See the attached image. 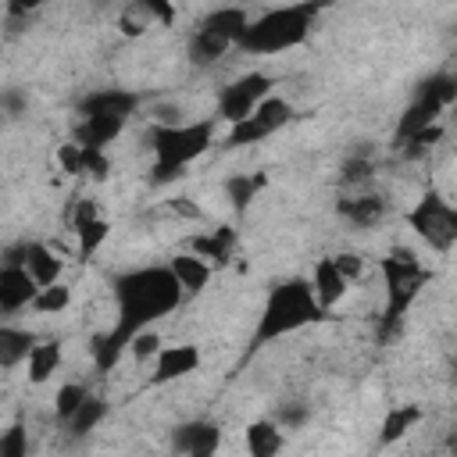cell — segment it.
I'll use <instances>...</instances> for the list:
<instances>
[{
    "label": "cell",
    "mask_w": 457,
    "mask_h": 457,
    "mask_svg": "<svg viewBox=\"0 0 457 457\" xmlns=\"http://www.w3.org/2000/svg\"><path fill=\"white\" fill-rule=\"evenodd\" d=\"M61 357H64V350H61L57 339H36L32 350H29V357H25L29 382L32 386H43L46 378H54V371L61 368Z\"/></svg>",
    "instance_id": "cell-15"
},
{
    "label": "cell",
    "mask_w": 457,
    "mask_h": 457,
    "mask_svg": "<svg viewBox=\"0 0 457 457\" xmlns=\"http://www.w3.org/2000/svg\"><path fill=\"white\" fill-rule=\"evenodd\" d=\"M182 453H214L218 450V428L211 425H189L186 428V439L179 443Z\"/></svg>",
    "instance_id": "cell-21"
},
{
    "label": "cell",
    "mask_w": 457,
    "mask_h": 457,
    "mask_svg": "<svg viewBox=\"0 0 457 457\" xmlns=\"http://www.w3.org/2000/svg\"><path fill=\"white\" fill-rule=\"evenodd\" d=\"M325 0H303V4H282V7H268L264 14L250 18L243 36H239V50L246 54H286L293 46H300L311 36V25L318 18Z\"/></svg>",
    "instance_id": "cell-3"
},
{
    "label": "cell",
    "mask_w": 457,
    "mask_h": 457,
    "mask_svg": "<svg viewBox=\"0 0 457 457\" xmlns=\"http://www.w3.org/2000/svg\"><path fill=\"white\" fill-rule=\"evenodd\" d=\"M286 121H289V104H286V100H278V96L271 93V96H264V100H261V107H257L250 118H243V121L228 125V136H225V139H228L232 146L257 143V139H268L271 132H278Z\"/></svg>",
    "instance_id": "cell-8"
},
{
    "label": "cell",
    "mask_w": 457,
    "mask_h": 457,
    "mask_svg": "<svg viewBox=\"0 0 457 457\" xmlns=\"http://www.w3.org/2000/svg\"><path fill=\"white\" fill-rule=\"evenodd\" d=\"M71 232H75V239H79V253H82V257H93V253L107 243L111 225H107V218H104V214H96V218L82 221V225H79V228H71Z\"/></svg>",
    "instance_id": "cell-18"
},
{
    "label": "cell",
    "mask_w": 457,
    "mask_h": 457,
    "mask_svg": "<svg viewBox=\"0 0 457 457\" xmlns=\"http://www.w3.org/2000/svg\"><path fill=\"white\" fill-rule=\"evenodd\" d=\"M328 311L321 307V300L314 296L311 278H286L275 282L264 296V307L257 314L253 325V346H268L282 336H296L311 325H318Z\"/></svg>",
    "instance_id": "cell-2"
},
{
    "label": "cell",
    "mask_w": 457,
    "mask_h": 457,
    "mask_svg": "<svg viewBox=\"0 0 457 457\" xmlns=\"http://www.w3.org/2000/svg\"><path fill=\"white\" fill-rule=\"evenodd\" d=\"M46 0H7V11L11 14H29V11H36V7H43Z\"/></svg>",
    "instance_id": "cell-26"
},
{
    "label": "cell",
    "mask_w": 457,
    "mask_h": 457,
    "mask_svg": "<svg viewBox=\"0 0 457 457\" xmlns=\"http://www.w3.org/2000/svg\"><path fill=\"white\" fill-rule=\"evenodd\" d=\"M86 400H89V393H86L79 382H64V386L57 389V418H61V421H71Z\"/></svg>",
    "instance_id": "cell-22"
},
{
    "label": "cell",
    "mask_w": 457,
    "mask_h": 457,
    "mask_svg": "<svg viewBox=\"0 0 457 457\" xmlns=\"http://www.w3.org/2000/svg\"><path fill=\"white\" fill-rule=\"evenodd\" d=\"M311 286H314V296L321 300V307L332 311V307L350 293L353 278L339 268V261H336V253H332V257H321V261L314 264V271H311Z\"/></svg>",
    "instance_id": "cell-13"
},
{
    "label": "cell",
    "mask_w": 457,
    "mask_h": 457,
    "mask_svg": "<svg viewBox=\"0 0 457 457\" xmlns=\"http://www.w3.org/2000/svg\"><path fill=\"white\" fill-rule=\"evenodd\" d=\"M214 139L211 121H164L154 132V175L175 179L182 175L200 154H207Z\"/></svg>",
    "instance_id": "cell-4"
},
{
    "label": "cell",
    "mask_w": 457,
    "mask_h": 457,
    "mask_svg": "<svg viewBox=\"0 0 457 457\" xmlns=\"http://www.w3.org/2000/svg\"><path fill=\"white\" fill-rule=\"evenodd\" d=\"M14 261H21V264L29 268V275H32L39 286L61 282V275H64V257H61V250H57L54 243H46V239L25 243L21 257H14Z\"/></svg>",
    "instance_id": "cell-12"
},
{
    "label": "cell",
    "mask_w": 457,
    "mask_h": 457,
    "mask_svg": "<svg viewBox=\"0 0 457 457\" xmlns=\"http://www.w3.org/2000/svg\"><path fill=\"white\" fill-rule=\"evenodd\" d=\"M264 96H271V79L268 75H261V71L239 75L236 82H228L221 89V96H218V118L228 121V125H236V121L250 118L261 107Z\"/></svg>",
    "instance_id": "cell-7"
},
{
    "label": "cell",
    "mask_w": 457,
    "mask_h": 457,
    "mask_svg": "<svg viewBox=\"0 0 457 457\" xmlns=\"http://www.w3.org/2000/svg\"><path fill=\"white\" fill-rule=\"evenodd\" d=\"M407 225L414 228V236L436 250L446 253L457 243V200H446L439 193H425L411 211H407Z\"/></svg>",
    "instance_id": "cell-6"
},
{
    "label": "cell",
    "mask_w": 457,
    "mask_h": 457,
    "mask_svg": "<svg viewBox=\"0 0 457 457\" xmlns=\"http://www.w3.org/2000/svg\"><path fill=\"white\" fill-rule=\"evenodd\" d=\"M32 343H36V339H32L25 328H18V325H4V328H0V364H4V368L25 364Z\"/></svg>",
    "instance_id": "cell-16"
},
{
    "label": "cell",
    "mask_w": 457,
    "mask_h": 457,
    "mask_svg": "<svg viewBox=\"0 0 457 457\" xmlns=\"http://www.w3.org/2000/svg\"><path fill=\"white\" fill-rule=\"evenodd\" d=\"M68 303H71V286L50 282V286H39V293L32 300V311L36 314H64Z\"/></svg>",
    "instance_id": "cell-19"
},
{
    "label": "cell",
    "mask_w": 457,
    "mask_h": 457,
    "mask_svg": "<svg viewBox=\"0 0 457 457\" xmlns=\"http://www.w3.org/2000/svg\"><path fill=\"white\" fill-rule=\"evenodd\" d=\"M193 371H200V346L196 343H164L154 357L150 386H168V382H179Z\"/></svg>",
    "instance_id": "cell-9"
},
{
    "label": "cell",
    "mask_w": 457,
    "mask_h": 457,
    "mask_svg": "<svg viewBox=\"0 0 457 457\" xmlns=\"http://www.w3.org/2000/svg\"><path fill=\"white\" fill-rule=\"evenodd\" d=\"M114 325L104 339H96V364L100 371L114 368L121 353H129V339L143 328H154L161 318H168L186 289L179 286L175 271L168 264H150L136 268L114 278Z\"/></svg>",
    "instance_id": "cell-1"
},
{
    "label": "cell",
    "mask_w": 457,
    "mask_h": 457,
    "mask_svg": "<svg viewBox=\"0 0 457 457\" xmlns=\"http://www.w3.org/2000/svg\"><path fill=\"white\" fill-rule=\"evenodd\" d=\"M378 275H382V289H386V321L393 325L418 300L421 286L428 282V271L411 250H393L378 261Z\"/></svg>",
    "instance_id": "cell-5"
},
{
    "label": "cell",
    "mask_w": 457,
    "mask_h": 457,
    "mask_svg": "<svg viewBox=\"0 0 457 457\" xmlns=\"http://www.w3.org/2000/svg\"><path fill=\"white\" fill-rule=\"evenodd\" d=\"M29 453V439H25V428L14 425L0 436V457H25Z\"/></svg>",
    "instance_id": "cell-23"
},
{
    "label": "cell",
    "mask_w": 457,
    "mask_h": 457,
    "mask_svg": "<svg viewBox=\"0 0 457 457\" xmlns=\"http://www.w3.org/2000/svg\"><path fill=\"white\" fill-rule=\"evenodd\" d=\"M168 268L175 271V278H179V286H182L186 293H200V289H207V282H211V275H214V261H207V257L196 253V250H189V253H175V257L168 261Z\"/></svg>",
    "instance_id": "cell-14"
},
{
    "label": "cell",
    "mask_w": 457,
    "mask_h": 457,
    "mask_svg": "<svg viewBox=\"0 0 457 457\" xmlns=\"http://www.w3.org/2000/svg\"><path fill=\"white\" fill-rule=\"evenodd\" d=\"M175 21V7L171 0H125L121 14H118V29L125 36H143L157 25Z\"/></svg>",
    "instance_id": "cell-11"
},
{
    "label": "cell",
    "mask_w": 457,
    "mask_h": 457,
    "mask_svg": "<svg viewBox=\"0 0 457 457\" xmlns=\"http://www.w3.org/2000/svg\"><path fill=\"white\" fill-rule=\"evenodd\" d=\"M282 443H286V439H282V428L271 425V421H253V425L246 428V450L257 453V457H271V453H278Z\"/></svg>",
    "instance_id": "cell-17"
},
{
    "label": "cell",
    "mask_w": 457,
    "mask_h": 457,
    "mask_svg": "<svg viewBox=\"0 0 457 457\" xmlns=\"http://www.w3.org/2000/svg\"><path fill=\"white\" fill-rule=\"evenodd\" d=\"M421 411L418 407H400V411H389L386 421H382V443H396L400 436H407L414 425H418Z\"/></svg>",
    "instance_id": "cell-20"
},
{
    "label": "cell",
    "mask_w": 457,
    "mask_h": 457,
    "mask_svg": "<svg viewBox=\"0 0 457 457\" xmlns=\"http://www.w3.org/2000/svg\"><path fill=\"white\" fill-rule=\"evenodd\" d=\"M228 193H232V204L243 211V207L257 196V179H232V182H228Z\"/></svg>",
    "instance_id": "cell-25"
},
{
    "label": "cell",
    "mask_w": 457,
    "mask_h": 457,
    "mask_svg": "<svg viewBox=\"0 0 457 457\" xmlns=\"http://www.w3.org/2000/svg\"><path fill=\"white\" fill-rule=\"evenodd\" d=\"M36 293H39V282L29 275V268L21 261L11 257L4 264V271H0V311L4 314H18V311L32 307Z\"/></svg>",
    "instance_id": "cell-10"
},
{
    "label": "cell",
    "mask_w": 457,
    "mask_h": 457,
    "mask_svg": "<svg viewBox=\"0 0 457 457\" xmlns=\"http://www.w3.org/2000/svg\"><path fill=\"white\" fill-rule=\"evenodd\" d=\"M100 418H104V403H96V400L89 396V400H86V403L79 407V414H75V418H71L68 425H71L75 432H89V428H93V425H96Z\"/></svg>",
    "instance_id": "cell-24"
}]
</instances>
